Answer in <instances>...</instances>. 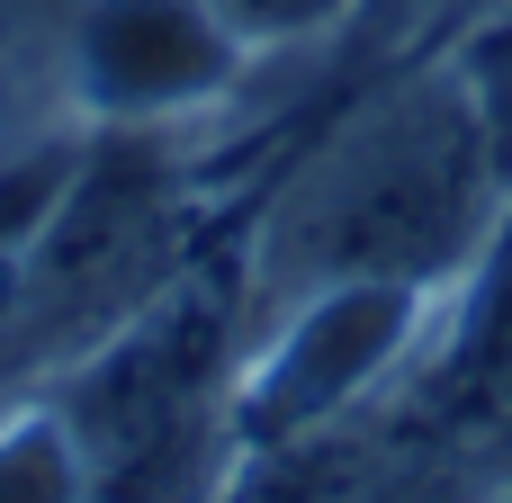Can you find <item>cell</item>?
Segmentation results:
<instances>
[{"label":"cell","mask_w":512,"mask_h":503,"mask_svg":"<svg viewBox=\"0 0 512 503\" xmlns=\"http://www.w3.org/2000/svg\"><path fill=\"white\" fill-rule=\"evenodd\" d=\"M504 189L512 180L486 144L468 81L459 72L405 81L369 99L342 135H324V153L288 180L270 216V270L297 288H324V279L432 288L441 270L477 261Z\"/></svg>","instance_id":"obj_1"},{"label":"cell","mask_w":512,"mask_h":503,"mask_svg":"<svg viewBox=\"0 0 512 503\" xmlns=\"http://www.w3.org/2000/svg\"><path fill=\"white\" fill-rule=\"evenodd\" d=\"M225 324H234L225 270H171L126 324H108L81 387L63 396V432L90 468V503H180L198 486Z\"/></svg>","instance_id":"obj_2"},{"label":"cell","mask_w":512,"mask_h":503,"mask_svg":"<svg viewBox=\"0 0 512 503\" xmlns=\"http://www.w3.org/2000/svg\"><path fill=\"white\" fill-rule=\"evenodd\" d=\"M171 234H180V180L153 135H99L63 162V189L36 225L18 315L45 333L81 324H126L162 279H171Z\"/></svg>","instance_id":"obj_3"},{"label":"cell","mask_w":512,"mask_h":503,"mask_svg":"<svg viewBox=\"0 0 512 503\" xmlns=\"http://www.w3.org/2000/svg\"><path fill=\"white\" fill-rule=\"evenodd\" d=\"M414 306H423V288H405V279H324V288H306L288 333L270 342V360L234 396V432L243 441H297V432L333 423L405 351Z\"/></svg>","instance_id":"obj_4"},{"label":"cell","mask_w":512,"mask_h":503,"mask_svg":"<svg viewBox=\"0 0 512 503\" xmlns=\"http://www.w3.org/2000/svg\"><path fill=\"white\" fill-rule=\"evenodd\" d=\"M72 63H81L90 108L135 126V117H162V108L225 90L243 45L216 0H90L72 27Z\"/></svg>","instance_id":"obj_5"},{"label":"cell","mask_w":512,"mask_h":503,"mask_svg":"<svg viewBox=\"0 0 512 503\" xmlns=\"http://www.w3.org/2000/svg\"><path fill=\"white\" fill-rule=\"evenodd\" d=\"M423 405L450 450L512 468V207L477 243V279H468V306L450 324V351H441Z\"/></svg>","instance_id":"obj_6"},{"label":"cell","mask_w":512,"mask_h":503,"mask_svg":"<svg viewBox=\"0 0 512 503\" xmlns=\"http://www.w3.org/2000/svg\"><path fill=\"white\" fill-rule=\"evenodd\" d=\"M0 503H90V468L63 414H18L0 432Z\"/></svg>","instance_id":"obj_7"},{"label":"cell","mask_w":512,"mask_h":503,"mask_svg":"<svg viewBox=\"0 0 512 503\" xmlns=\"http://www.w3.org/2000/svg\"><path fill=\"white\" fill-rule=\"evenodd\" d=\"M459 81H468V99H477V117H486V144H495V162H504V180H512V9L468 36Z\"/></svg>","instance_id":"obj_8"},{"label":"cell","mask_w":512,"mask_h":503,"mask_svg":"<svg viewBox=\"0 0 512 503\" xmlns=\"http://www.w3.org/2000/svg\"><path fill=\"white\" fill-rule=\"evenodd\" d=\"M216 9H225V27H234V36H297V27L333 18L342 0H216Z\"/></svg>","instance_id":"obj_9"}]
</instances>
